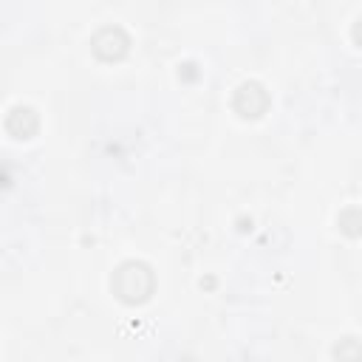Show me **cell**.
<instances>
[{"label":"cell","instance_id":"cell-1","mask_svg":"<svg viewBox=\"0 0 362 362\" xmlns=\"http://www.w3.org/2000/svg\"><path fill=\"white\" fill-rule=\"evenodd\" d=\"M153 272L147 263H139V260H130V263H122L116 272H113V291L122 303H144L150 294H153Z\"/></svg>","mask_w":362,"mask_h":362},{"label":"cell","instance_id":"cell-2","mask_svg":"<svg viewBox=\"0 0 362 362\" xmlns=\"http://www.w3.org/2000/svg\"><path fill=\"white\" fill-rule=\"evenodd\" d=\"M93 54L99 57V59H122L124 54H127V48H130V37L119 28V25H105V28H99L96 34H93Z\"/></svg>","mask_w":362,"mask_h":362},{"label":"cell","instance_id":"cell-3","mask_svg":"<svg viewBox=\"0 0 362 362\" xmlns=\"http://www.w3.org/2000/svg\"><path fill=\"white\" fill-rule=\"evenodd\" d=\"M235 110L243 116V119H257L266 107H269V93L263 90L260 82H243L238 90H235Z\"/></svg>","mask_w":362,"mask_h":362},{"label":"cell","instance_id":"cell-4","mask_svg":"<svg viewBox=\"0 0 362 362\" xmlns=\"http://www.w3.org/2000/svg\"><path fill=\"white\" fill-rule=\"evenodd\" d=\"M334 356L339 362H362V342H356L354 337H345L334 345Z\"/></svg>","mask_w":362,"mask_h":362},{"label":"cell","instance_id":"cell-5","mask_svg":"<svg viewBox=\"0 0 362 362\" xmlns=\"http://www.w3.org/2000/svg\"><path fill=\"white\" fill-rule=\"evenodd\" d=\"M337 223H339V229H342L345 235H351V238L362 235V209H345V212L337 218Z\"/></svg>","mask_w":362,"mask_h":362},{"label":"cell","instance_id":"cell-6","mask_svg":"<svg viewBox=\"0 0 362 362\" xmlns=\"http://www.w3.org/2000/svg\"><path fill=\"white\" fill-rule=\"evenodd\" d=\"M354 40L362 45V20H356V25H354Z\"/></svg>","mask_w":362,"mask_h":362}]
</instances>
